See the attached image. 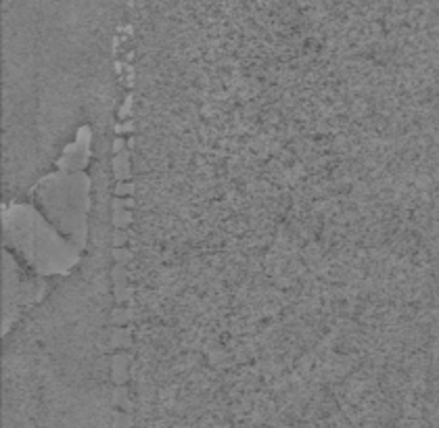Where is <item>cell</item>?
I'll return each mask as SVG.
<instances>
[{
  "label": "cell",
  "instance_id": "obj_8",
  "mask_svg": "<svg viewBox=\"0 0 439 428\" xmlns=\"http://www.w3.org/2000/svg\"><path fill=\"white\" fill-rule=\"evenodd\" d=\"M130 292H132V288L126 286V280L113 282V294H115V303H117V305L126 303V301L130 299Z\"/></svg>",
  "mask_w": 439,
  "mask_h": 428
},
{
  "label": "cell",
  "instance_id": "obj_2",
  "mask_svg": "<svg viewBox=\"0 0 439 428\" xmlns=\"http://www.w3.org/2000/svg\"><path fill=\"white\" fill-rule=\"evenodd\" d=\"M4 219L21 228V234L6 228L8 247L17 249L25 263H29L36 272L44 274V276L63 274L78 263L80 249L59 240L53 228L46 226L34 209L25 205L15 207V211H6Z\"/></svg>",
  "mask_w": 439,
  "mask_h": 428
},
{
  "label": "cell",
  "instance_id": "obj_6",
  "mask_svg": "<svg viewBox=\"0 0 439 428\" xmlns=\"http://www.w3.org/2000/svg\"><path fill=\"white\" fill-rule=\"evenodd\" d=\"M130 328H119V326H115L113 330H111V347H132V339H130Z\"/></svg>",
  "mask_w": 439,
  "mask_h": 428
},
{
  "label": "cell",
  "instance_id": "obj_18",
  "mask_svg": "<svg viewBox=\"0 0 439 428\" xmlns=\"http://www.w3.org/2000/svg\"><path fill=\"white\" fill-rule=\"evenodd\" d=\"M117 115H119V119H128V117H130V100L117 111Z\"/></svg>",
  "mask_w": 439,
  "mask_h": 428
},
{
  "label": "cell",
  "instance_id": "obj_14",
  "mask_svg": "<svg viewBox=\"0 0 439 428\" xmlns=\"http://www.w3.org/2000/svg\"><path fill=\"white\" fill-rule=\"evenodd\" d=\"M126 399H128V389H126V384H117L115 397H113V403H115V405H126Z\"/></svg>",
  "mask_w": 439,
  "mask_h": 428
},
{
  "label": "cell",
  "instance_id": "obj_5",
  "mask_svg": "<svg viewBox=\"0 0 439 428\" xmlns=\"http://www.w3.org/2000/svg\"><path fill=\"white\" fill-rule=\"evenodd\" d=\"M113 178L115 180H130L132 171H130V150L124 148L117 155H113Z\"/></svg>",
  "mask_w": 439,
  "mask_h": 428
},
{
  "label": "cell",
  "instance_id": "obj_16",
  "mask_svg": "<svg viewBox=\"0 0 439 428\" xmlns=\"http://www.w3.org/2000/svg\"><path fill=\"white\" fill-rule=\"evenodd\" d=\"M124 207H126V199H124V197H117V195H115L113 199H111V209H113V211L124 209Z\"/></svg>",
  "mask_w": 439,
  "mask_h": 428
},
{
  "label": "cell",
  "instance_id": "obj_13",
  "mask_svg": "<svg viewBox=\"0 0 439 428\" xmlns=\"http://www.w3.org/2000/svg\"><path fill=\"white\" fill-rule=\"evenodd\" d=\"M111 278H113V282H121L128 278V272L124 268V263H115L113 270H111Z\"/></svg>",
  "mask_w": 439,
  "mask_h": 428
},
{
  "label": "cell",
  "instance_id": "obj_12",
  "mask_svg": "<svg viewBox=\"0 0 439 428\" xmlns=\"http://www.w3.org/2000/svg\"><path fill=\"white\" fill-rule=\"evenodd\" d=\"M111 244H113V247H124V244H128V232L124 228H115L113 234H111Z\"/></svg>",
  "mask_w": 439,
  "mask_h": 428
},
{
  "label": "cell",
  "instance_id": "obj_17",
  "mask_svg": "<svg viewBox=\"0 0 439 428\" xmlns=\"http://www.w3.org/2000/svg\"><path fill=\"white\" fill-rule=\"evenodd\" d=\"M124 148H126V140H124V138H121V136H119V138H115V142H113V146H111V150H113V155H117V152H121V150H124Z\"/></svg>",
  "mask_w": 439,
  "mask_h": 428
},
{
  "label": "cell",
  "instance_id": "obj_1",
  "mask_svg": "<svg viewBox=\"0 0 439 428\" xmlns=\"http://www.w3.org/2000/svg\"><path fill=\"white\" fill-rule=\"evenodd\" d=\"M38 207L50 219V223L63 232L69 242L84 251L86 244V221L90 207V180L82 171H63L50 174L40 180L32 190Z\"/></svg>",
  "mask_w": 439,
  "mask_h": 428
},
{
  "label": "cell",
  "instance_id": "obj_3",
  "mask_svg": "<svg viewBox=\"0 0 439 428\" xmlns=\"http://www.w3.org/2000/svg\"><path fill=\"white\" fill-rule=\"evenodd\" d=\"M90 138H92L90 128H82L80 134H78V140L74 142V144H69L63 155H61V159L57 161L59 169H63V171L84 169V165L90 159Z\"/></svg>",
  "mask_w": 439,
  "mask_h": 428
},
{
  "label": "cell",
  "instance_id": "obj_4",
  "mask_svg": "<svg viewBox=\"0 0 439 428\" xmlns=\"http://www.w3.org/2000/svg\"><path fill=\"white\" fill-rule=\"evenodd\" d=\"M130 359H132V357H130L126 351H119L115 357H113V363H111V378H113L115 384H126Z\"/></svg>",
  "mask_w": 439,
  "mask_h": 428
},
{
  "label": "cell",
  "instance_id": "obj_7",
  "mask_svg": "<svg viewBox=\"0 0 439 428\" xmlns=\"http://www.w3.org/2000/svg\"><path fill=\"white\" fill-rule=\"evenodd\" d=\"M132 211H126V207L124 209H117V211H113V215H111V223H113V228H128L130 223H132Z\"/></svg>",
  "mask_w": 439,
  "mask_h": 428
},
{
  "label": "cell",
  "instance_id": "obj_15",
  "mask_svg": "<svg viewBox=\"0 0 439 428\" xmlns=\"http://www.w3.org/2000/svg\"><path fill=\"white\" fill-rule=\"evenodd\" d=\"M134 130V126H132V121H121V124L115 126V132L121 136V134H130V132Z\"/></svg>",
  "mask_w": 439,
  "mask_h": 428
},
{
  "label": "cell",
  "instance_id": "obj_9",
  "mask_svg": "<svg viewBox=\"0 0 439 428\" xmlns=\"http://www.w3.org/2000/svg\"><path fill=\"white\" fill-rule=\"evenodd\" d=\"M134 190H136L134 182L117 180V184H115V188H113V195H117V197H130V195H134Z\"/></svg>",
  "mask_w": 439,
  "mask_h": 428
},
{
  "label": "cell",
  "instance_id": "obj_11",
  "mask_svg": "<svg viewBox=\"0 0 439 428\" xmlns=\"http://www.w3.org/2000/svg\"><path fill=\"white\" fill-rule=\"evenodd\" d=\"M111 257H113V261H117V263H128L132 259V251H128L126 247H113Z\"/></svg>",
  "mask_w": 439,
  "mask_h": 428
},
{
  "label": "cell",
  "instance_id": "obj_19",
  "mask_svg": "<svg viewBox=\"0 0 439 428\" xmlns=\"http://www.w3.org/2000/svg\"><path fill=\"white\" fill-rule=\"evenodd\" d=\"M132 207H136V201L132 197H126V209H132Z\"/></svg>",
  "mask_w": 439,
  "mask_h": 428
},
{
  "label": "cell",
  "instance_id": "obj_10",
  "mask_svg": "<svg viewBox=\"0 0 439 428\" xmlns=\"http://www.w3.org/2000/svg\"><path fill=\"white\" fill-rule=\"evenodd\" d=\"M132 318L130 309H124V307H115L113 311H111V324L113 326H124L128 324V320Z\"/></svg>",
  "mask_w": 439,
  "mask_h": 428
}]
</instances>
